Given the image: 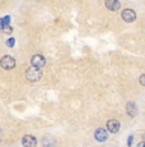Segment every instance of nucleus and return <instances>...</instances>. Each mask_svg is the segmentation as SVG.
I'll use <instances>...</instances> for the list:
<instances>
[{
	"label": "nucleus",
	"instance_id": "obj_1",
	"mask_svg": "<svg viewBox=\"0 0 145 147\" xmlns=\"http://www.w3.org/2000/svg\"><path fill=\"white\" fill-rule=\"evenodd\" d=\"M42 77V73H41L40 69L35 67H31L26 70V78L28 80L29 82H38Z\"/></svg>",
	"mask_w": 145,
	"mask_h": 147
},
{
	"label": "nucleus",
	"instance_id": "obj_2",
	"mask_svg": "<svg viewBox=\"0 0 145 147\" xmlns=\"http://www.w3.org/2000/svg\"><path fill=\"white\" fill-rule=\"evenodd\" d=\"M0 65H1L3 69L10 70V69H13V68L15 67V60H14V58H13V56L4 55L1 58V60H0Z\"/></svg>",
	"mask_w": 145,
	"mask_h": 147
},
{
	"label": "nucleus",
	"instance_id": "obj_3",
	"mask_svg": "<svg viewBox=\"0 0 145 147\" xmlns=\"http://www.w3.org/2000/svg\"><path fill=\"white\" fill-rule=\"evenodd\" d=\"M31 64H32V67L40 69V68L45 67V64H46V59H45L42 55H40V54H36V55H33L32 59H31Z\"/></svg>",
	"mask_w": 145,
	"mask_h": 147
},
{
	"label": "nucleus",
	"instance_id": "obj_4",
	"mask_svg": "<svg viewBox=\"0 0 145 147\" xmlns=\"http://www.w3.org/2000/svg\"><path fill=\"white\" fill-rule=\"evenodd\" d=\"M121 17H122V19H124L125 22L131 23V22H134L136 19V13L134 12L132 9H125V10H122Z\"/></svg>",
	"mask_w": 145,
	"mask_h": 147
},
{
	"label": "nucleus",
	"instance_id": "obj_5",
	"mask_svg": "<svg viewBox=\"0 0 145 147\" xmlns=\"http://www.w3.org/2000/svg\"><path fill=\"white\" fill-rule=\"evenodd\" d=\"M22 145L24 147H36L37 146V140H36V137H33V136L26 134L22 138Z\"/></svg>",
	"mask_w": 145,
	"mask_h": 147
},
{
	"label": "nucleus",
	"instance_id": "obj_6",
	"mask_svg": "<svg viewBox=\"0 0 145 147\" xmlns=\"http://www.w3.org/2000/svg\"><path fill=\"white\" fill-rule=\"evenodd\" d=\"M94 138H96L98 142H104L108 138V133L104 128H98L96 132H94Z\"/></svg>",
	"mask_w": 145,
	"mask_h": 147
},
{
	"label": "nucleus",
	"instance_id": "obj_7",
	"mask_svg": "<svg viewBox=\"0 0 145 147\" xmlns=\"http://www.w3.org/2000/svg\"><path fill=\"white\" fill-rule=\"evenodd\" d=\"M107 129L111 133H117L120 131V121L116 119H110L107 121Z\"/></svg>",
	"mask_w": 145,
	"mask_h": 147
},
{
	"label": "nucleus",
	"instance_id": "obj_8",
	"mask_svg": "<svg viewBox=\"0 0 145 147\" xmlns=\"http://www.w3.org/2000/svg\"><path fill=\"white\" fill-rule=\"evenodd\" d=\"M104 5L108 10H112V12H116V10L120 9L121 4H120L118 0H106L104 1Z\"/></svg>",
	"mask_w": 145,
	"mask_h": 147
},
{
	"label": "nucleus",
	"instance_id": "obj_9",
	"mask_svg": "<svg viewBox=\"0 0 145 147\" xmlns=\"http://www.w3.org/2000/svg\"><path fill=\"white\" fill-rule=\"evenodd\" d=\"M126 111L130 117H135L136 113H138V109H136V105L134 102H127L126 105Z\"/></svg>",
	"mask_w": 145,
	"mask_h": 147
},
{
	"label": "nucleus",
	"instance_id": "obj_10",
	"mask_svg": "<svg viewBox=\"0 0 145 147\" xmlns=\"http://www.w3.org/2000/svg\"><path fill=\"white\" fill-rule=\"evenodd\" d=\"M7 45H8V46H9V47H13V46H14V38H9V40H8L7 41Z\"/></svg>",
	"mask_w": 145,
	"mask_h": 147
},
{
	"label": "nucleus",
	"instance_id": "obj_11",
	"mask_svg": "<svg viewBox=\"0 0 145 147\" xmlns=\"http://www.w3.org/2000/svg\"><path fill=\"white\" fill-rule=\"evenodd\" d=\"M139 82H140L141 86H145V74H141L140 78H139Z\"/></svg>",
	"mask_w": 145,
	"mask_h": 147
},
{
	"label": "nucleus",
	"instance_id": "obj_12",
	"mask_svg": "<svg viewBox=\"0 0 145 147\" xmlns=\"http://www.w3.org/2000/svg\"><path fill=\"white\" fill-rule=\"evenodd\" d=\"M132 140H134V138H132V136H130V137H129V147H131V143H132Z\"/></svg>",
	"mask_w": 145,
	"mask_h": 147
},
{
	"label": "nucleus",
	"instance_id": "obj_13",
	"mask_svg": "<svg viewBox=\"0 0 145 147\" xmlns=\"http://www.w3.org/2000/svg\"><path fill=\"white\" fill-rule=\"evenodd\" d=\"M138 147H145V141H144V142H140V143H139Z\"/></svg>",
	"mask_w": 145,
	"mask_h": 147
},
{
	"label": "nucleus",
	"instance_id": "obj_14",
	"mask_svg": "<svg viewBox=\"0 0 145 147\" xmlns=\"http://www.w3.org/2000/svg\"><path fill=\"white\" fill-rule=\"evenodd\" d=\"M143 138H144V140H145V134H144V136H143Z\"/></svg>",
	"mask_w": 145,
	"mask_h": 147
}]
</instances>
